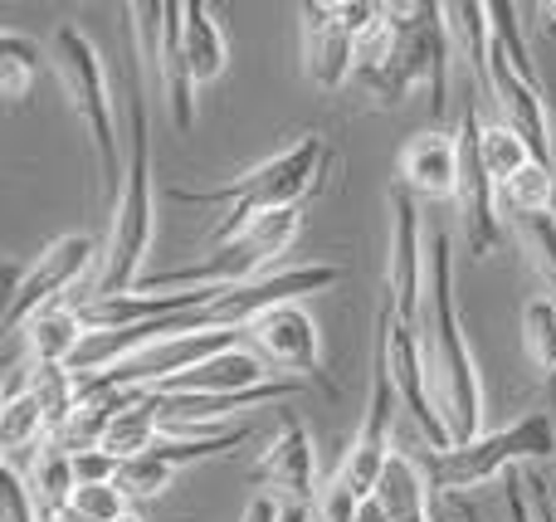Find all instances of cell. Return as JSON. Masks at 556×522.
<instances>
[{
    "mask_svg": "<svg viewBox=\"0 0 556 522\" xmlns=\"http://www.w3.org/2000/svg\"><path fill=\"white\" fill-rule=\"evenodd\" d=\"M127 504H132V498L123 494V484H78L68 513L84 518V522H123L132 513Z\"/></svg>",
    "mask_w": 556,
    "mask_h": 522,
    "instance_id": "obj_32",
    "label": "cell"
},
{
    "mask_svg": "<svg viewBox=\"0 0 556 522\" xmlns=\"http://www.w3.org/2000/svg\"><path fill=\"white\" fill-rule=\"evenodd\" d=\"M254 430L250 425H235V430H211V435H181V440H156L147 455L127 459L117 484H123L127 498H162L166 488L176 484V474L191 464H211V459L235 455L240 445H250Z\"/></svg>",
    "mask_w": 556,
    "mask_h": 522,
    "instance_id": "obj_14",
    "label": "cell"
},
{
    "mask_svg": "<svg viewBox=\"0 0 556 522\" xmlns=\"http://www.w3.org/2000/svg\"><path fill=\"white\" fill-rule=\"evenodd\" d=\"M20 338L29 342L35 367H68V361H74V352L84 347V338H88V322H84V313H78L74 303H59V308L39 313V318L29 322Z\"/></svg>",
    "mask_w": 556,
    "mask_h": 522,
    "instance_id": "obj_23",
    "label": "cell"
},
{
    "mask_svg": "<svg viewBox=\"0 0 556 522\" xmlns=\"http://www.w3.org/2000/svg\"><path fill=\"white\" fill-rule=\"evenodd\" d=\"M342 283L337 264H293V269H274L260 283H244V289H220V298L201 313L205 328H250L260 313L283 308V303H303L307 293H323Z\"/></svg>",
    "mask_w": 556,
    "mask_h": 522,
    "instance_id": "obj_15",
    "label": "cell"
},
{
    "mask_svg": "<svg viewBox=\"0 0 556 522\" xmlns=\"http://www.w3.org/2000/svg\"><path fill=\"white\" fill-rule=\"evenodd\" d=\"M513 240L528 254V264H532V273H538V283L547 289V298L556 303V211L518 215V220H513Z\"/></svg>",
    "mask_w": 556,
    "mask_h": 522,
    "instance_id": "obj_30",
    "label": "cell"
},
{
    "mask_svg": "<svg viewBox=\"0 0 556 522\" xmlns=\"http://www.w3.org/2000/svg\"><path fill=\"white\" fill-rule=\"evenodd\" d=\"M518 332H522V357H528V367L538 371L542 386L556 391V303L547 293L528 298Z\"/></svg>",
    "mask_w": 556,
    "mask_h": 522,
    "instance_id": "obj_27",
    "label": "cell"
},
{
    "mask_svg": "<svg viewBox=\"0 0 556 522\" xmlns=\"http://www.w3.org/2000/svg\"><path fill=\"white\" fill-rule=\"evenodd\" d=\"M327 171H332V152L317 132H303L298 142H288L283 152H274L269 162L250 166L244 176H235L230 186H215V191H191V186H176L172 201L181 205H215L220 225H215L211 244H230L235 234H244L254 220L278 211H298L307 195H317L327 186Z\"/></svg>",
    "mask_w": 556,
    "mask_h": 522,
    "instance_id": "obj_3",
    "label": "cell"
},
{
    "mask_svg": "<svg viewBox=\"0 0 556 522\" xmlns=\"http://www.w3.org/2000/svg\"><path fill=\"white\" fill-rule=\"evenodd\" d=\"M186 68H191L195 88L225 78V68H230V39L215 20V5H205V0H186Z\"/></svg>",
    "mask_w": 556,
    "mask_h": 522,
    "instance_id": "obj_22",
    "label": "cell"
},
{
    "mask_svg": "<svg viewBox=\"0 0 556 522\" xmlns=\"http://www.w3.org/2000/svg\"><path fill=\"white\" fill-rule=\"evenodd\" d=\"M395 171H401V191H410L415 201H454L459 195V132H444L434 123L405 137Z\"/></svg>",
    "mask_w": 556,
    "mask_h": 522,
    "instance_id": "obj_19",
    "label": "cell"
},
{
    "mask_svg": "<svg viewBox=\"0 0 556 522\" xmlns=\"http://www.w3.org/2000/svg\"><path fill=\"white\" fill-rule=\"evenodd\" d=\"M98 259H103V250H98L93 234H59V240H49L45 250L35 254V264L15 273V289H10V303H5L10 338H20L39 313L59 308L64 293L74 289Z\"/></svg>",
    "mask_w": 556,
    "mask_h": 522,
    "instance_id": "obj_9",
    "label": "cell"
},
{
    "mask_svg": "<svg viewBox=\"0 0 556 522\" xmlns=\"http://www.w3.org/2000/svg\"><path fill=\"white\" fill-rule=\"evenodd\" d=\"M269 381V367H264V357L244 342V347H230L220 352V357L201 361L195 371H186V377L166 381V386L156 391H176V396H235V391H254Z\"/></svg>",
    "mask_w": 556,
    "mask_h": 522,
    "instance_id": "obj_20",
    "label": "cell"
},
{
    "mask_svg": "<svg viewBox=\"0 0 556 522\" xmlns=\"http://www.w3.org/2000/svg\"><path fill=\"white\" fill-rule=\"evenodd\" d=\"M49 435V416L45 406H39L35 391H10L5 400H0V449H5V469H20V459H25V449H45Z\"/></svg>",
    "mask_w": 556,
    "mask_h": 522,
    "instance_id": "obj_24",
    "label": "cell"
},
{
    "mask_svg": "<svg viewBox=\"0 0 556 522\" xmlns=\"http://www.w3.org/2000/svg\"><path fill=\"white\" fill-rule=\"evenodd\" d=\"M552 494H556V479H552Z\"/></svg>",
    "mask_w": 556,
    "mask_h": 522,
    "instance_id": "obj_42",
    "label": "cell"
},
{
    "mask_svg": "<svg viewBox=\"0 0 556 522\" xmlns=\"http://www.w3.org/2000/svg\"><path fill=\"white\" fill-rule=\"evenodd\" d=\"M298 39H303V78L323 93L352 84L356 68V35L342 20L337 0H303L298 5Z\"/></svg>",
    "mask_w": 556,
    "mask_h": 522,
    "instance_id": "obj_18",
    "label": "cell"
},
{
    "mask_svg": "<svg viewBox=\"0 0 556 522\" xmlns=\"http://www.w3.org/2000/svg\"><path fill=\"white\" fill-rule=\"evenodd\" d=\"M49 522H78L74 513H59V518H49Z\"/></svg>",
    "mask_w": 556,
    "mask_h": 522,
    "instance_id": "obj_40",
    "label": "cell"
},
{
    "mask_svg": "<svg viewBox=\"0 0 556 522\" xmlns=\"http://www.w3.org/2000/svg\"><path fill=\"white\" fill-rule=\"evenodd\" d=\"M250 484L264 488V498H274L278 508H307V513L317 508V498H323L317 449L298 416L278 420V435L269 440V449H260V459L250 469Z\"/></svg>",
    "mask_w": 556,
    "mask_h": 522,
    "instance_id": "obj_17",
    "label": "cell"
},
{
    "mask_svg": "<svg viewBox=\"0 0 556 522\" xmlns=\"http://www.w3.org/2000/svg\"><path fill=\"white\" fill-rule=\"evenodd\" d=\"M493 15V49H489V84L483 98L498 103V123H508L513 132H522L538 152V162H552V113H547V93L542 78L532 68L528 39H522V10L498 0L489 5Z\"/></svg>",
    "mask_w": 556,
    "mask_h": 522,
    "instance_id": "obj_6",
    "label": "cell"
},
{
    "mask_svg": "<svg viewBox=\"0 0 556 522\" xmlns=\"http://www.w3.org/2000/svg\"><path fill=\"white\" fill-rule=\"evenodd\" d=\"M532 15H538V29L547 39H556V0H547V5H532Z\"/></svg>",
    "mask_w": 556,
    "mask_h": 522,
    "instance_id": "obj_38",
    "label": "cell"
},
{
    "mask_svg": "<svg viewBox=\"0 0 556 522\" xmlns=\"http://www.w3.org/2000/svg\"><path fill=\"white\" fill-rule=\"evenodd\" d=\"M508 518H513V522H538V513H532L528 479H513V474H508Z\"/></svg>",
    "mask_w": 556,
    "mask_h": 522,
    "instance_id": "obj_36",
    "label": "cell"
},
{
    "mask_svg": "<svg viewBox=\"0 0 556 522\" xmlns=\"http://www.w3.org/2000/svg\"><path fill=\"white\" fill-rule=\"evenodd\" d=\"M386 298H391L395 318L420 322L425 318V293H430V240L420 230V201L410 191L386 195Z\"/></svg>",
    "mask_w": 556,
    "mask_h": 522,
    "instance_id": "obj_11",
    "label": "cell"
},
{
    "mask_svg": "<svg viewBox=\"0 0 556 522\" xmlns=\"http://www.w3.org/2000/svg\"><path fill=\"white\" fill-rule=\"evenodd\" d=\"M49 68H54L68 107L78 113V123L88 127V142H93V156H98V181H103V191L117 201L127 156H123V147H117L113 93H108L103 54H98L93 39H88L78 25H59L54 35H49Z\"/></svg>",
    "mask_w": 556,
    "mask_h": 522,
    "instance_id": "obj_5",
    "label": "cell"
},
{
    "mask_svg": "<svg viewBox=\"0 0 556 522\" xmlns=\"http://www.w3.org/2000/svg\"><path fill=\"white\" fill-rule=\"evenodd\" d=\"M376 328L386 332V357H391V381H395V400L410 410V420L420 425V435L430 440V449H454L450 445V430H444V416L434 406V391H430V371H425V342L410 322L395 318L391 298L381 293V308H376Z\"/></svg>",
    "mask_w": 556,
    "mask_h": 522,
    "instance_id": "obj_13",
    "label": "cell"
},
{
    "mask_svg": "<svg viewBox=\"0 0 556 522\" xmlns=\"http://www.w3.org/2000/svg\"><path fill=\"white\" fill-rule=\"evenodd\" d=\"M156 240V191H152V123H147V74L137 59L127 64V166L123 191L113 201V230H108L103 269H98L93 298L132 293L147 279V254Z\"/></svg>",
    "mask_w": 556,
    "mask_h": 522,
    "instance_id": "obj_2",
    "label": "cell"
},
{
    "mask_svg": "<svg viewBox=\"0 0 556 522\" xmlns=\"http://www.w3.org/2000/svg\"><path fill=\"white\" fill-rule=\"evenodd\" d=\"M25 488H29V498H35L39 522L68 513V504H74V488H78V479H74V455H68L64 445H54V440H49V445L39 449L35 469L25 474Z\"/></svg>",
    "mask_w": 556,
    "mask_h": 522,
    "instance_id": "obj_25",
    "label": "cell"
},
{
    "mask_svg": "<svg viewBox=\"0 0 556 522\" xmlns=\"http://www.w3.org/2000/svg\"><path fill=\"white\" fill-rule=\"evenodd\" d=\"M386 20L395 29L391 59L352 88L376 98V107H401L415 88H430V113L444 117V107H450V54H454L444 5H425V0L386 5Z\"/></svg>",
    "mask_w": 556,
    "mask_h": 522,
    "instance_id": "obj_4",
    "label": "cell"
},
{
    "mask_svg": "<svg viewBox=\"0 0 556 522\" xmlns=\"http://www.w3.org/2000/svg\"><path fill=\"white\" fill-rule=\"evenodd\" d=\"M450 504H454V508H459V522H483V518H479V513H473V508H469V504H464V494H454V498H450Z\"/></svg>",
    "mask_w": 556,
    "mask_h": 522,
    "instance_id": "obj_39",
    "label": "cell"
},
{
    "mask_svg": "<svg viewBox=\"0 0 556 522\" xmlns=\"http://www.w3.org/2000/svg\"><path fill=\"white\" fill-rule=\"evenodd\" d=\"M479 152H483V166H489L493 186H508L522 166L538 162L532 142L522 132H513L508 123H483V137H479Z\"/></svg>",
    "mask_w": 556,
    "mask_h": 522,
    "instance_id": "obj_31",
    "label": "cell"
},
{
    "mask_svg": "<svg viewBox=\"0 0 556 522\" xmlns=\"http://www.w3.org/2000/svg\"><path fill=\"white\" fill-rule=\"evenodd\" d=\"M376 504L391 522H434L430 518V474L420 469V459L395 449L391 464H386L381 484H376Z\"/></svg>",
    "mask_w": 556,
    "mask_h": 522,
    "instance_id": "obj_21",
    "label": "cell"
},
{
    "mask_svg": "<svg viewBox=\"0 0 556 522\" xmlns=\"http://www.w3.org/2000/svg\"><path fill=\"white\" fill-rule=\"evenodd\" d=\"M401 406L395 400V381H391V357H386V332L376 328L371 338V391H366V410H362V425H356L352 445H346L342 455V469H337V484L346 488V494H356L366 504V498L376 494V484H381L386 464H391V410Z\"/></svg>",
    "mask_w": 556,
    "mask_h": 522,
    "instance_id": "obj_10",
    "label": "cell"
},
{
    "mask_svg": "<svg viewBox=\"0 0 556 522\" xmlns=\"http://www.w3.org/2000/svg\"><path fill=\"white\" fill-rule=\"evenodd\" d=\"M0 508H5V522H39L35 498L25 488V474H15V469L0 474Z\"/></svg>",
    "mask_w": 556,
    "mask_h": 522,
    "instance_id": "obj_34",
    "label": "cell"
},
{
    "mask_svg": "<svg viewBox=\"0 0 556 522\" xmlns=\"http://www.w3.org/2000/svg\"><path fill=\"white\" fill-rule=\"evenodd\" d=\"M278 518H283V508H278L274 504V498H254V504L250 508H244V522H278Z\"/></svg>",
    "mask_w": 556,
    "mask_h": 522,
    "instance_id": "obj_37",
    "label": "cell"
},
{
    "mask_svg": "<svg viewBox=\"0 0 556 522\" xmlns=\"http://www.w3.org/2000/svg\"><path fill=\"white\" fill-rule=\"evenodd\" d=\"M518 464H556V420L547 410H528L513 425L479 435L473 445L430 455V484L444 488V498H454L464 488H479L498 474H513Z\"/></svg>",
    "mask_w": 556,
    "mask_h": 522,
    "instance_id": "obj_8",
    "label": "cell"
},
{
    "mask_svg": "<svg viewBox=\"0 0 556 522\" xmlns=\"http://www.w3.org/2000/svg\"><path fill=\"white\" fill-rule=\"evenodd\" d=\"M425 371H430L434 406L444 416L450 445H473L483 435V377L473 367L469 332L459 318V293H454V244L444 230L430 234V293H425Z\"/></svg>",
    "mask_w": 556,
    "mask_h": 522,
    "instance_id": "obj_1",
    "label": "cell"
},
{
    "mask_svg": "<svg viewBox=\"0 0 556 522\" xmlns=\"http://www.w3.org/2000/svg\"><path fill=\"white\" fill-rule=\"evenodd\" d=\"M117 474H123V459L108 455L103 445L78 449L74 455V479L78 484H117Z\"/></svg>",
    "mask_w": 556,
    "mask_h": 522,
    "instance_id": "obj_33",
    "label": "cell"
},
{
    "mask_svg": "<svg viewBox=\"0 0 556 522\" xmlns=\"http://www.w3.org/2000/svg\"><path fill=\"white\" fill-rule=\"evenodd\" d=\"M45 64H49V49H39V39L5 29L0 35V93H5V103H25L29 88L45 74Z\"/></svg>",
    "mask_w": 556,
    "mask_h": 522,
    "instance_id": "obj_28",
    "label": "cell"
},
{
    "mask_svg": "<svg viewBox=\"0 0 556 522\" xmlns=\"http://www.w3.org/2000/svg\"><path fill=\"white\" fill-rule=\"evenodd\" d=\"M303 234V211H278L254 220L244 234H235L230 244L211 250L205 259L186 264V269H162L147 273L137 289L142 293H186V289H244L260 283L264 273H274V264L293 250V240ZM132 289V293H137Z\"/></svg>",
    "mask_w": 556,
    "mask_h": 522,
    "instance_id": "obj_7",
    "label": "cell"
},
{
    "mask_svg": "<svg viewBox=\"0 0 556 522\" xmlns=\"http://www.w3.org/2000/svg\"><path fill=\"white\" fill-rule=\"evenodd\" d=\"M356 508H362V498L346 494L342 484H323V498H317L313 508V522H356Z\"/></svg>",
    "mask_w": 556,
    "mask_h": 522,
    "instance_id": "obj_35",
    "label": "cell"
},
{
    "mask_svg": "<svg viewBox=\"0 0 556 522\" xmlns=\"http://www.w3.org/2000/svg\"><path fill=\"white\" fill-rule=\"evenodd\" d=\"M542 211H556V166L552 162L522 166L508 186H498V215L518 220V215H542Z\"/></svg>",
    "mask_w": 556,
    "mask_h": 522,
    "instance_id": "obj_29",
    "label": "cell"
},
{
    "mask_svg": "<svg viewBox=\"0 0 556 522\" xmlns=\"http://www.w3.org/2000/svg\"><path fill=\"white\" fill-rule=\"evenodd\" d=\"M444 25H450V44H459V54L473 68V93H483L489 84V49H493V15L479 0H459L444 5Z\"/></svg>",
    "mask_w": 556,
    "mask_h": 522,
    "instance_id": "obj_26",
    "label": "cell"
},
{
    "mask_svg": "<svg viewBox=\"0 0 556 522\" xmlns=\"http://www.w3.org/2000/svg\"><path fill=\"white\" fill-rule=\"evenodd\" d=\"M479 137H483V117L479 103L469 98L459 113V195H454V205H459L464 234H469V254L489 259L493 244L503 240V215H498V186H493L479 152Z\"/></svg>",
    "mask_w": 556,
    "mask_h": 522,
    "instance_id": "obj_16",
    "label": "cell"
},
{
    "mask_svg": "<svg viewBox=\"0 0 556 522\" xmlns=\"http://www.w3.org/2000/svg\"><path fill=\"white\" fill-rule=\"evenodd\" d=\"M123 522H142V518H137V513H127V518H123Z\"/></svg>",
    "mask_w": 556,
    "mask_h": 522,
    "instance_id": "obj_41",
    "label": "cell"
},
{
    "mask_svg": "<svg viewBox=\"0 0 556 522\" xmlns=\"http://www.w3.org/2000/svg\"><path fill=\"white\" fill-rule=\"evenodd\" d=\"M244 342L283 381H317L327 396H337V381L323 371V332H317V318L303 303H283V308L260 313L244 328Z\"/></svg>",
    "mask_w": 556,
    "mask_h": 522,
    "instance_id": "obj_12",
    "label": "cell"
}]
</instances>
